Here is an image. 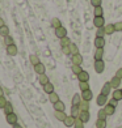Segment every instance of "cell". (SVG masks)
Listing matches in <instances>:
<instances>
[{
	"label": "cell",
	"instance_id": "obj_1",
	"mask_svg": "<svg viewBox=\"0 0 122 128\" xmlns=\"http://www.w3.org/2000/svg\"><path fill=\"white\" fill-rule=\"evenodd\" d=\"M95 71L96 73H102L105 71V63H104V60H95Z\"/></svg>",
	"mask_w": 122,
	"mask_h": 128
},
{
	"label": "cell",
	"instance_id": "obj_2",
	"mask_svg": "<svg viewBox=\"0 0 122 128\" xmlns=\"http://www.w3.org/2000/svg\"><path fill=\"white\" fill-rule=\"evenodd\" d=\"M108 97L106 96H104V94H101V93H100V94H98L97 96V98H96V103L98 104V106H105V104H108Z\"/></svg>",
	"mask_w": 122,
	"mask_h": 128
},
{
	"label": "cell",
	"instance_id": "obj_3",
	"mask_svg": "<svg viewBox=\"0 0 122 128\" xmlns=\"http://www.w3.org/2000/svg\"><path fill=\"white\" fill-rule=\"evenodd\" d=\"M55 36H56L58 38H59V39L67 37V29H66L65 26H60V28L55 29Z\"/></svg>",
	"mask_w": 122,
	"mask_h": 128
},
{
	"label": "cell",
	"instance_id": "obj_4",
	"mask_svg": "<svg viewBox=\"0 0 122 128\" xmlns=\"http://www.w3.org/2000/svg\"><path fill=\"white\" fill-rule=\"evenodd\" d=\"M93 25H95L97 29L105 26V18H104V16H101V17H95V18H93Z\"/></svg>",
	"mask_w": 122,
	"mask_h": 128
},
{
	"label": "cell",
	"instance_id": "obj_5",
	"mask_svg": "<svg viewBox=\"0 0 122 128\" xmlns=\"http://www.w3.org/2000/svg\"><path fill=\"white\" fill-rule=\"evenodd\" d=\"M17 122H19V116H17L15 112H12V114H8L7 115V123L8 124H11V126H15Z\"/></svg>",
	"mask_w": 122,
	"mask_h": 128
},
{
	"label": "cell",
	"instance_id": "obj_6",
	"mask_svg": "<svg viewBox=\"0 0 122 128\" xmlns=\"http://www.w3.org/2000/svg\"><path fill=\"white\" fill-rule=\"evenodd\" d=\"M71 62H72V64H75V66H81V64H83V56H81L80 54L71 55Z\"/></svg>",
	"mask_w": 122,
	"mask_h": 128
},
{
	"label": "cell",
	"instance_id": "obj_7",
	"mask_svg": "<svg viewBox=\"0 0 122 128\" xmlns=\"http://www.w3.org/2000/svg\"><path fill=\"white\" fill-rule=\"evenodd\" d=\"M19 50H17V46L16 44H11V46H7V54L9 56H16Z\"/></svg>",
	"mask_w": 122,
	"mask_h": 128
},
{
	"label": "cell",
	"instance_id": "obj_8",
	"mask_svg": "<svg viewBox=\"0 0 122 128\" xmlns=\"http://www.w3.org/2000/svg\"><path fill=\"white\" fill-rule=\"evenodd\" d=\"M95 46H96V48H104V46H105V38L104 37H96Z\"/></svg>",
	"mask_w": 122,
	"mask_h": 128
},
{
	"label": "cell",
	"instance_id": "obj_9",
	"mask_svg": "<svg viewBox=\"0 0 122 128\" xmlns=\"http://www.w3.org/2000/svg\"><path fill=\"white\" fill-rule=\"evenodd\" d=\"M81 98H83L84 101H88V102H89L92 98H93V93H92L91 89L85 90V92H81Z\"/></svg>",
	"mask_w": 122,
	"mask_h": 128
},
{
	"label": "cell",
	"instance_id": "obj_10",
	"mask_svg": "<svg viewBox=\"0 0 122 128\" xmlns=\"http://www.w3.org/2000/svg\"><path fill=\"white\" fill-rule=\"evenodd\" d=\"M110 92H112V85H110V82H105L102 85V88H101V94L108 97Z\"/></svg>",
	"mask_w": 122,
	"mask_h": 128
},
{
	"label": "cell",
	"instance_id": "obj_11",
	"mask_svg": "<svg viewBox=\"0 0 122 128\" xmlns=\"http://www.w3.org/2000/svg\"><path fill=\"white\" fill-rule=\"evenodd\" d=\"M110 85H112V89H119V85H121V78H118L117 76H114L112 80L109 81Z\"/></svg>",
	"mask_w": 122,
	"mask_h": 128
},
{
	"label": "cell",
	"instance_id": "obj_12",
	"mask_svg": "<svg viewBox=\"0 0 122 128\" xmlns=\"http://www.w3.org/2000/svg\"><path fill=\"white\" fill-rule=\"evenodd\" d=\"M75 120H76V118H74L72 115H67V118H66V120L63 122L65 123V126L66 127H74V124H75Z\"/></svg>",
	"mask_w": 122,
	"mask_h": 128
},
{
	"label": "cell",
	"instance_id": "obj_13",
	"mask_svg": "<svg viewBox=\"0 0 122 128\" xmlns=\"http://www.w3.org/2000/svg\"><path fill=\"white\" fill-rule=\"evenodd\" d=\"M78 118L81 119L84 123H87V122L89 120V118H91V114H89V111H80V114H79Z\"/></svg>",
	"mask_w": 122,
	"mask_h": 128
},
{
	"label": "cell",
	"instance_id": "obj_14",
	"mask_svg": "<svg viewBox=\"0 0 122 128\" xmlns=\"http://www.w3.org/2000/svg\"><path fill=\"white\" fill-rule=\"evenodd\" d=\"M78 80L79 81H89V73L87 71H81L78 74Z\"/></svg>",
	"mask_w": 122,
	"mask_h": 128
},
{
	"label": "cell",
	"instance_id": "obj_15",
	"mask_svg": "<svg viewBox=\"0 0 122 128\" xmlns=\"http://www.w3.org/2000/svg\"><path fill=\"white\" fill-rule=\"evenodd\" d=\"M45 71H46V68H45V66H43L42 63L37 64V66H34V72H36L37 74H43Z\"/></svg>",
	"mask_w": 122,
	"mask_h": 128
},
{
	"label": "cell",
	"instance_id": "obj_16",
	"mask_svg": "<svg viewBox=\"0 0 122 128\" xmlns=\"http://www.w3.org/2000/svg\"><path fill=\"white\" fill-rule=\"evenodd\" d=\"M80 111H81V110H80L79 106H76V104H72V106H71V114H70V115H72L74 118H78L79 114H80Z\"/></svg>",
	"mask_w": 122,
	"mask_h": 128
},
{
	"label": "cell",
	"instance_id": "obj_17",
	"mask_svg": "<svg viewBox=\"0 0 122 128\" xmlns=\"http://www.w3.org/2000/svg\"><path fill=\"white\" fill-rule=\"evenodd\" d=\"M67 118V115L65 111H55V119L59 120V122H65Z\"/></svg>",
	"mask_w": 122,
	"mask_h": 128
},
{
	"label": "cell",
	"instance_id": "obj_18",
	"mask_svg": "<svg viewBox=\"0 0 122 128\" xmlns=\"http://www.w3.org/2000/svg\"><path fill=\"white\" fill-rule=\"evenodd\" d=\"M112 97L119 102V101L122 100V90H121V89H114L113 93H112Z\"/></svg>",
	"mask_w": 122,
	"mask_h": 128
},
{
	"label": "cell",
	"instance_id": "obj_19",
	"mask_svg": "<svg viewBox=\"0 0 122 128\" xmlns=\"http://www.w3.org/2000/svg\"><path fill=\"white\" fill-rule=\"evenodd\" d=\"M104 108H105V111H106V114H108V116H110V115H114V112H115V107L114 106H112V104H105L104 106Z\"/></svg>",
	"mask_w": 122,
	"mask_h": 128
},
{
	"label": "cell",
	"instance_id": "obj_20",
	"mask_svg": "<svg viewBox=\"0 0 122 128\" xmlns=\"http://www.w3.org/2000/svg\"><path fill=\"white\" fill-rule=\"evenodd\" d=\"M43 92L47 93V94H51V93H54V85L51 82H47L46 85H43Z\"/></svg>",
	"mask_w": 122,
	"mask_h": 128
},
{
	"label": "cell",
	"instance_id": "obj_21",
	"mask_svg": "<svg viewBox=\"0 0 122 128\" xmlns=\"http://www.w3.org/2000/svg\"><path fill=\"white\" fill-rule=\"evenodd\" d=\"M105 32H106L108 36H112V34L115 32V25H114V24H108V25H105Z\"/></svg>",
	"mask_w": 122,
	"mask_h": 128
},
{
	"label": "cell",
	"instance_id": "obj_22",
	"mask_svg": "<svg viewBox=\"0 0 122 128\" xmlns=\"http://www.w3.org/2000/svg\"><path fill=\"white\" fill-rule=\"evenodd\" d=\"M65 108H66V106L62 101H58L56 103H54V110L55 111H65Z\"/></svg>",
	"mask_w": 122,
	"mask_h": 128
},
{
	"label": "cell",
	"instance_id": "obj_23",
	"mask_svg": "<svg viewBox=\"0 0 122 128\" xmlns=\"http://www.w3.org/2000/svg\"><path fill=\"white\" fill-rule=\"evenodd\" d=\"M38 81H39V84L42 85V86L46 85L47 82H50V81H49V77L46 76L45 73H43V74H38Z\"/></svg>",
	"mask_w": 122,
	"mask_h": 128
},
{
	"label": "cell",
	"instance_id": "obj_24",
	"mask_svg": "<svg viewBox=\"0 0 122 128\" xmlns=\"http://www.w3.org/2000/svg\"><path fill=\"white\" fill-rule=\"evenodd\" d=\"M102 58H104V48H96L95 60H102Z\"/></svg>",
	"mask_w": 122,
	"mask_h": 128
},
{
	"label": "cell",
	"instance_id": "obj_25",
	"mask_svg": "<svg viewBox=\"0 0 122 128\" xmlns=\"http://www.w3.org/2000/svg\"><path fill=\"white\" fill-rule=\"evenodd\" d=\"M79 107H80V110H81V111H89V102L83 100V101L80 102Z\"/></svg>",
	"mask_w": 122,
	"mask_h": 128
},
{
	"label": "cell",
	"instance_id": "obj_26",
	"mask_svg": "<svg viewBox=\"0 0 122 128\" xmlns=\"http://www.w3.org/2000/svg\"><path fill=\"white\" fill-rule=\"evenodd\" d=\"M83 101V98H81V94H74V97H72V104H76V106H79L80 104V102Z\"/></svg>",
	"mask_w": 122,
	"mask_h": 128
},
{
	"label": "cell",
	"instance_id": "obj_27",
	"mask_svg": "<svg viewBox=\"0 0 122 128\" xmlns=\"http://www.w3.org/2000/svg\"><path fill=\"white\" fill-rule=\"evenodd\" d=\"M79 88L81 92H85L89 89V82L88 81H79Z\"/></svg>",
	"mask_w": 122,
	"mask_h": 128
},
{
	"label": "cell",
	"instance_id": "obj_28",
	"mask_svg": "<svg viewBox=\"0 0 122 128\" xmlns=\"http://www.w3.org/2000/svg\"><path fill=\"white\" fill-rule=\"evenodd\" d=\"M49 101L54 104V103H56L58 101H60V100H59V96L54 92V93H51V94H49Z\"/></svg>",
	"mask_w": 122,
	"mask_h": 128
},
{
	"label": "cell",
	"instance_id": "obj_29",
	"mask_svg": "<svg viewBox=\"0 0 122 128\" xmlns=\"http://www.w3.org/2000/svg\"><path fill=\"white\" fill-rule=\"evenodd\" d=\"M108 118V114L105 111V108H100L97 111V119H106Z\"/></svg>",
	"mask_w": 122,
	"mask_h": 128
},
{
	"label": "cell",
	"instance_id": "obj_30",
	"mask_svg": "<svg viewBox=\"0 0 122 128\" xmlns=\"http://www.w3.org/2000/svg\"><path fill=\"white\" fill-rule=\"evenodd\" d=\"M96 128H106V119H97Z\"/></svg>",
	"mask_w": 122,
	"mask_h": 128
},
{
	"label": "cell",
	"instance_id": "obj_31",
	"mask_svg": "<svg viewBox=\"0 0 122 128\" xmlns=\"http://www.w3.org/2000/svg\"><path fill=\"white\" fill-rule=\"evenodd\" d=\"M3 110H4L5 115H8V114H12V112H13V106H12V103H11V102H8L7 104H5V107H4Z\"/></svg>",
	"mask_w": 122,
	"mask_h": 128
},
{
	"label": "cell",
	"instance_id": "obj_32",
	"mask_svg": "<svg viewBox=\"0 0 122 128\" xmlns=\"http://www.w3.org/2000/svg\"><path fill=\"white\" fill-rule=\"evenodd\" d=\"M0 36H2V37H7V36H9V29H8L7 25H4V26L0 28Z\"/></svg>",
	"mask_w": 122,
	"mask_h": 128
},
{
	"label": "cell",
	"instance_id": "obj_33",
	"mask_svg": "<svg viewBox=\"0 0 122 128\" xmlns=\"http://www.w3.org/2000/svg\"><path fill=\"white\" fill-rule=\"evenodd\" d=\"M29 60H30V63L33 64V67L41 63V62H39V58H38L37 55H30V56H29Z\"/></svg>",
	"mask_w": 122,
	"mask_h": 128
},
{
	"label": "cell",
	"instance_id": "obj_34",
	"mask_svg": "<svg viewBox=\"0 0 122 128\" xmlns=\"http://www.w3.org/2000/svg\"><path fill=\"white\" fill-rule=\"evenodd\" d=\"M93 14H95V17H101V16L104 14L102 7H96V8L93 9Z\"/></svg>",
	"mask_w": 122,
	"mask_h": 128
},
{
	"label": "cell",
	"instance_id": "obj_35",
	"mask_svg": "<svg viewBox=\"0 0 122 128\" xmlns=\"http://www.w3.org/2000/svg\"><path fill=\"white\" fill-rule=\"evenodd\" d=\"M72 42H71V39H70L68 37H65V38H62L60 39V46L62 47H66V46H70Z\"/></svg>",
	"mask_w": 122,
	"mask_h": 128
},
{
	"label": "cell",
	"instance_id": "obj_36",
	"mask_svg": "<svg viewBox=\"0 0 122 128\" xmlns=\"http://www.w3.org/2000/svg\"><path fill=\"white\" fill-rule=\"evenodd\" d=\"M51 26H53L54 29H58V28H60L62 26V22L59 18H53L51 20Z\"/></svg>",
	"mask_w": 122,
	"mask_h": 128
},
{
	"label": "cell",
	"instance_id": "obj_37",
	"mask_svg": "<svg viewBox=\"0 0 122 128\" xmlns=\"http://www.w3.org/2000/svg\"><path fill=\"white\" fill-rule=\"evenodd\" d=\"M71 69H72V72L76 74V76H78L81 71H84V69L81 68V66H75V64H72V68H71Z\"/></svg>",
	"mask_w": 122,
	"mask_h": 128
},
{
	"label": "cell",
	"instance_id": "obj_38",
	"mask_svg": "<svg viewBox=\"0 0 122 128\" xmlns=\"http://www.w3.org/2000/svg\"><path fill=\"white\" fill-rule=\"evenodd\" d=\"M105 36H106L105 26H104V28H98L97 29V33H96V37H105Z\"/></svg>",
	"mask_w": 122,
	"mask_h": 128
},
{
	"label": "cell",
	"instance_id": "obj_39",
	"mask_svg": "<svg viewBox=\"0 0 122 128\" xmlns=\"http://www.w3.org/2000/svg\"><path fill=\"white\" fill-rule=\"evenodd\" d=\"M70 50H71V55L79 54V48H78V46L75 44V43H71V44H70Z\"/></svg>",
	"mask_w": 122,
	"mask_h": 128
},
{
	"label": "cell",
	"instance_id": "obj_40",
	"mask_svg": "<svg viewBox=\"0 0 122 128\" xmlns=\"http://www.w3.org/2000/svg\"><path fill=\"white\" fill-rule=\"evenodd\" d=\"M74 128H84V122L76 118V120H75V124H74Z\"/></svg>",
	"mask_w": 122,
	"mask_h": 128
},
{
	"label": "cell",
	"instance_id": "obj_41",
	"mask_svg": "<svg viewBox=\"0 0 122 128\" xmlns=\"http://www.w3.org/2000/svg\"><path fill=\"white\" fill-rule=\"evenodd\" d=\"M4 43H5V46H11V44H15V43H13V38L11 37V36H7V37H4Z\"/></svg>",
	"mask_w": 122,
	"mask_h": 128
},
{
	"label": "cell",
	"instance_id": "obj_42",
	"mask_svg": "<svg viewBox=\"0 0 122 128\" xmlns=\"http://www.w3.org/2000/svg\"><path fill=\"white\" fill-rule=\"evenodd\" d=\"M7 103H8V101L4 98V96H3V97H0V108H4Z\"/></svg>",
	"mask_w": 122,
	"mask_h": 128
},
{
	"label": "cell",
	"instance_id": "obj_43",
	"mask_svg": "<svg viewBox=\"0 0 122 128\" xmlns=\"http://www.w3.org/2000/svg\"><path fill=\"white\" fill-rule=\"evenodd\" d=\"M101 3H102V0H91V4L93 5V7H101Z\"/></svg>",
	"mask_w": 122,
	"mask_h": 128
},
{
	"label": "cell",
	"instance_id": "obj_44",
	"mask_svg": "<svg viewBox=\"0 0 122 128\" xmlns=\"http://www.w3.org/2000/svg\"><path fill=\"white\" fill-rule=\"evenodd\" d=\"M62 52L65 55H71V50H70V46H66V47H62Z\"/></svg>",
	"mask_w": 122,
	"mask_h": 128
},
{
	"label": "cell",
	"instance_id": "obj_45",
	"mask_svg": "<svg viewBox=\"0 0 122 128\" xmlns=\"http://www.w3.org/2000/svg\"><path fill=\"white\" fill-rule=\"evenodd\" d=\"M115 25V32H122V21L117 22V24H114Z\"/></svg>",
	"mask_w": 122,
	"mask_h": 128
},
{
	"label": "cell",
	"instance_id": "obj_46",
	"mask_svg": "<svg viewBox=\"0 0 122 128\" xmlns=\"http://www.w3.org/2000/svg\"><path fill=\"white\" fill-rule=\"evenodd\" d=\"M108 103H109V104H112V106H114V107H115V106L118 104V101H117V100H114V98H112V100H110Z\"/></svg>",
	"mask_w": 122,
	"mask_h": 128
},
{
	"label": "cell",
	"instance_id": "obj_47",
	"mask_svg": "<svg viewBox=\"0 0 122 128\" xmlns=\"http://www.w3.org/2000/svg\"><path fill=\"white\" fill-rule=\"evenodd\" d=\"M115 76H117L118 78H121V80H122V68H119L118 71L115 72Z\"/></svg>",
	"mask_w": 122,
	"mask_h": 128
},
{
	"label": "cell",
	"instance_id": "obj_48",
	"mask_svg": "<svg viewBox=\"0 0 122 128\" xmlns=\"http://www.w3.org/2000/svg\"><path fill=\"white\" fill-rule=\"evenodd\" d=\"M5 24H4V20L2 18V17H0V28H2V26H4Z\"/></svg>",
	"mask_w": 122,
	"mask_h": 128
},
{
	"label": "cell",
	"instance_id": "obj_49",
	"mask_svg": "<svg viewBox=\"0 0 122 128\" xmlns=\"http://www.w3.org/2000/svg\"><path fill=\"white\" fill-rule=\"evenodd\" d=\"M4 96V90H3V88L0 86V97H3Z\"/></svg>",
	"mask_w": 122,
	"mask_h": 128
},
{
	"label": "cell",
	"instance_id": "obj_50",
	"mask_svg": "<svg viewBox=\"0 0 122 128\" xmlns=\"http://www.w3.org/2000/svg\"><path fill=\"white\" fill-rule=\"evenodd\" d=\"M13 128H22V127H21V126H20L19 123H16V124L13 126Z\"/></svg>",
	"mask_w": 122,
	"mask_h": 128
},
{
	"label": "cell",
	"instance_id": "obj_51",
	"mask_svg": "<svg viewBox=\"0 0 122 128\" xmlns=\"http://www.w3.org/2000/svg\"><path fill=\"white\" fill-rule=\"evenodd\" d=\"M119 128H122V127H119Z\"/></svg>",
	"mask_w": 122,
	"mask_h": 128
},
{
	"label": "cell",
	"instance_id": "obj_52",
	"mask_svg": "<svg viewBox=\"0 0 122 128\" xmlns=\"http://www.w3.org/2000/svg\"><path fill=\"white\" fill-rule=\"evenodd\" d=\"M121 90H122V89H121Z\"/></svg>",
	"mask_w": 122,
	"mask_h": 128
}]
</instances>
